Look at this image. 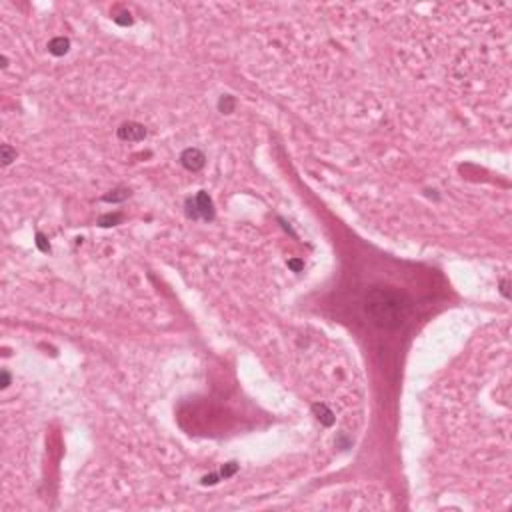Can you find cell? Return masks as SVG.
I'll list each match as a JSON object with an SVG mask.
<instances>
[{
  "label": "cell",
  "instance_id": "cell-18",
  "mask_svg": "<svg viewBox=\"0 0 512 512\" xmlns=\"http://www.w3.org/2000/svg\"><path fill=\"white\" fill-rule=\"evenodd\" d=\"M6 66H8V58L2 54V56H0V68H6Z\"/></svg>",
  "mask_w": 512,
  "mask_h": 512
},
{
  "label": "cell",
  "instance_id": "cell-4",
  "mask_svg": "<svg viewBox=\"0 0 512 512\" xmlns=\"http://www.w3.org/2000/svg\"><path fill=\"white\" fill-rule=\"evenodd\" d=\"M180 164L188 170V172H200L206 164V156L200 148H184L180 152Z\"/></svg>",
  "mask_w": 512,
  "mask_h": 512
},
{
  "label": "cell",
  "instance_id": "cell-8",
  "mask_svg": "<svg viewBox=\"0 0 512 512\" xmlns=\"http://www.w3.org/2000/svg\"><path fill=\"white\" fill-rule=\"evenodd\" d=\"M16 156H18V152H16L14 146H10V144L0 146V160H2V166H10L16 160Z\"/></svg>",
  "mask_w": 512,
  "mask_h": 512
},
{
  "label": "cell",
  "instance_id": "cell-2",
  "mask_svg": "<svg viewBox=\"0 0 512 512\" xmlns=\"http://www.w3.org/2000/svg\"><path fill=\"white\" fill-rule=\"evenodd\" d=\"M184 212L190 220H214V204L206 190L196 192V196L186 198L184 202Z\"/></svg>",
  "mask_w": 512,
  "mask_h": 512
},
{
  "label": "cell",
  "instance_id": "cell-11",
  "mask_svg": "<svg viewBox=\"0 0 512 512\" xmlns=\"http://www.w3.org/2000/svg\"><path fill=\"white\" fill-rule=\"evenodd\" d=\"M236 472H238V462H234V460H230V462L222 464V468L218 470V474H220V478H222V480H224V478L234 476Z\"/></svg>",
  "mask_w": 512,
  "mask_h": 512
},
{
  "label": "cell",
  "instance_id": "cell-14",
  "mask_svg": "<svg viewBox=\"0 0 512 512\" xmlns=\"http://www.w3.org/2000/svg\"><path fill=\"white\" fill-rule=\"evenodd\" d=\"M114 22L118 26H130L132 24V16H130V12H120L118 16H114Z\"/></svg>",
  "mask_w": 512,
  "mask_h": 512
},
{
  "label": "cell",
  "instance_id": "cell-6",
  "mask_svg": "<svg viewBox=\"0 0 512 512\" xmlns=\"http://www.w3.org/2000/svg\"><path fill=\"white\" fill-rule=\"evenodd\" d=\"M312 412L316 414V418L320 420L322 426H332L334 424V414H332V410L326 404H322V402L312 404Z\"/></svg>",
  "mask_w": 512,
  "mask_h": 512
},
{
  "label": "cell",
  "instance_id": "cell-17",
  "mask_svg": "<svg viewBox=\"0 0 512 512\" xmlns=\"http://www.w3.org/2000/svg\"><path fill=\"white\" fill-rule=\"evenodd\" d=\"M500 286H502V288H500V290H502V294L508 298V282H506V280H502V284H500Z\"/></svg>",
  "mask_w": 512,
  "mask_h": 512
},
{
  "label": "cell",
  "instance_id": "cell-5",
  "mask_svg": "<svg viewBox=\"0 0 512 512\" xmlns=\"http://www.w3.org/2000/svg\"><path fill=\"white\" fill-rule=\"evenodd\" d=\"M70 50V38L66 36H54L48 42V52L52 56H64Z\"/></svg>",
  "mask_w": 512,
  "mask_h": 512
},
{
  "label": "cell",
  "instance_id": "cell-12",
  "mask_svg": "<svg viewBox=\"0 0 512 512\" xmlns=\"http://www.w3.org/2000/svg\"><path fill=\"white\" fill-rule=\"evenodd\" d=\"M34 242H36V248H38L40 252H44V254H48V252H50V242H48V238H46L40 230L36 232V240H34Z\"/></svg>",
  "mask_w": 512,
  "mask_h": 512
},
{
  "label": "cell",
  "instance_id": "cell-1",
  "mask_svg": "<svg viewBox=\"0 0 512 512\" xmlns=\"http://www.w3.org/2000/svg\"><path fill=\"white\" fill-rule=\"evenodd\" d=\"M410 310L412 300L408 294L392 286H374L364 296V312L368 320L382 330L400 328L410 316Z\"/></svg>",
  "mask_w": 512,
  "mask_h": 512
},
{
  "label": "cell",
  "instance_id": "cell-9",
  "mask_svg": "<svg viewBox=\"0 0 512 512\" xmlns=\"http://www.w3.org/2000/svg\"><path fill=\"white\" fill-rule=\"evenodd\" d=\"M122 218H124V214H122V212H108V214H102V216L98 218V226H102V228H110V226L120 224V222H122Z\"/></svg>",
  "mask_w": 512,
  "mask_h": 512
},
{
  "label": "cell",
  "instance_id": "cell-16",
  "mask_svg": "<svg viewBox=\"0 0 512 512\" xmlns=\"http://www.w3.org/2000/svg\"><path fill=\"white\" fill-rule=\"evenodd\" d=\"M288 268L294 270V272H300V270L304 268V262H302L300 258H290V260H288Z\"/></svg>",
  "mask_w": 512,
  "mask_h": 512
},
{
  "label": "cell",
  "instance_id": "cell-10",
  "mask_svg": "<svg viewBox=\"0 0 512 512\" xmlns=\"http://www.w3.org/2000/svg\"><path fill=\"white\" fill-rule=\"evenodd\" d=\"M128 196H130V190L124 188V186H118V188H114L108 194L102 196V200H104V202H124Z\"/></svg>",
  "mask_w": 512,
  "mask_h": 512
},
{
  "label": "cell",
  "instance_id": "cell-13",
  "mask_svg": "<svg viewBox=\"0 0 512 512\" xmlns=\"http://www.w3.org/2000/svg\"><path fill=\"white\" fill-rule=\"evenodd\" d=\"M10 382H12V376H10V372H8L6 368H2V370H0V388H2V390H6V388L10 386Z\"/></svg>",
  "mask_w": 512,
  "mask_h": 512
},
{
  "label": "cell",
  "instance_id": "cell-3",
  "mask_svg": "<svg viewBox=\"0 0 512 512\" xmlns=\"http://www.w3.org/2000/svg\"><path fill=\"white\" fill-rule=\"evenodd\" d=\"M146 126L140 124V122H134V120H128V122H122L116 130V136L118 140L122 142H142L146 138Z\"/></svg>",
  "mask_w": 512,
  "mask_h": 512
},
{
  "label": "cell",
  "instance_id": "cell-15",
  "mask_svg": "<svg viewBox=\"0 0 512 512\" xmlns=\"http://www.w3.org/2000/svg\"><path fill=\"white\" fill-rule=\"evenodd\" d=\"M218 480H222L218 472H214V474H206V476H202V484H204V486H212V484H216Z\"/></svg>",
  "mask_w": 512,
  "mask_h": 512
},
{
  "label": "cell",
  "instance_id": "cell-7",
  "mask_svg": "<svg viewBox=\"0 0 512 512\" xmlns=\"http://www.w3.org/2000/svg\"><path fill=\"white\" fill-rule=\"evenodd\" d=\"M218 112H222V114H232L234 112V108H236V100H234V96L232 94H222L220 98H218Z\"/></svg>",
  "mask_w": 512,
  "mask_h": 512
}]
</instances>
